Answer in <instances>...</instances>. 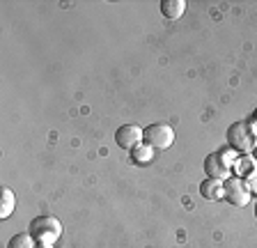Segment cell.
Returning <instances> with one entry per match:
<instances>
[{
    "mask_svg": "<svg viewBox=\"0 0 257 248\" xmlns=\"http://www.w3.org/2000/svg\"><path fill=\"white\" fill-rule=\"evenodd\" d=\"M28 232H30L32 239L37 243H51L53 246L60 239V234H62V223L55 216H37V218L30 221Z\"/></svg>",
    "mask_w": 257,
    "mask_h": 248,
    "instance_id": "6da1fadb",
    "label": "cell"
},
{
    "mask_svg": "<svg viewBox=\"0 0 257 248\" xmlns=\"http://www.w3.org/2000/svg\"><path fill=\"white\" fill-rule=\"evenodd\" d=\"M227 143L236 152H252L257 147V131L250 122H234L227 129Z\"/></svg>",
    "mask_w": 257,
    "mask_h": 248,
    "instance_id": "7a4b0ae2",
    "label": "cell"
},
{
    "mask_svg": "<svg viewBox=\"0 0 257 248\" xmlns=\"http://www.w3.org/2000/svg\"><path fill=\"white\" fill-rule=\"evenodd\" d=\"M143 143H147V145L154 147V150H168V147L175 143V131H172L170 124L154 122L145 129Z\"/></svg>",
    "mask_w": 257,
    "mask_h": 248,
    "instance_id": "3957f363",
    "label": "cell"
},
{
    "mask_svg": "<svg viewBox=\"0 0 257 248\" xmlns=\"http://www.w3.org/2000/svg\"><path fill=\"white\" fill-rule=\"evenodd\" d=\"M250 189H248L246 179L230 177L223 182V198L230 202L232 207H246L250 202Z\"/></svg>",
    "mask_w": 257,
    "mask_h": 248,
    "instance_id": "277c9868",
    "label": "cell"
},
{
    "mask_svg": "<svg viewBox=\"0 0 257 248\" xmlns=\"http://www.w3.org/2000/svg\"><path fill=\"white\" fill-rule=\"evenodd\" d=\"M143 136H145V129H140L138 124H122L117 131H115V143L117 147L122 150H134L143 143Z\"/></svg>",
    "mask_w": 257,
    "mask_h": 248,
    "instance_id": "5b68a950",
    "label": "cell"
},
{
    "mask_svg": "<svg viewBox=\"0 0 257 248\" xmlns=\"http://www.w3.org/2000/svg\"><path fill=\"white\" fill-rule=\"evenodd\" d=\"M204 173L209 175L211 179H220V182H225V179H230V161L223 157V154H209L207 159H204Z\"/></svg>",
    "mask_w": 257,
    "mask_h": 248,
    "instance_id": "8992f818",
    "label": "cell"
},
{
    "mask_svg": "<svg viewBox=\"0 0 257 248\" xmlns=\"http://www.w3.org/2000/svg\"><path fill=\"white\" fill-rule=\"evenodd\" d=\"M186 12V0H161V14L170 21L179 19Z\"/></svg>",
    "mask_w": 257,
    "mask_h": 248,
    "instance_id": "52a82bcc",
    "label": "cell"
},
{
    "mask_svg": "<svg viewBox=\"0 0 257 248\" xmlns=\"http://www.w3.org/2000/svg\"><path fill=\"white\" fill-rule=\"evenodd\" d=\"M200 195L207 200H220L223 198V182H220V179L207 177L202 184H200Z\"/></svg>",
    "mask_w": 257,
    "mask_h": 248,
    "instance_id": "ba28073f",
    "label": "cell"
},
{
    "mask_svg": "<svg viewBox=\"0 0 257 248\" xmlns=\"http://www.w3.org/2000/svg\"><path fill=\"white\" fill-rule=\"evenodd\" d=\"M14 207H16L14 191L3 186V189H0V218H10V216L14 214Z\"/></svg>",
    "mask_w": 257,
    "mask_h": 248,
    "instance_id": "9c48e42d",
    "label": "cell"
},
{
    "mask_svg": "<svg viewBox=\"0 0 257 248\" xmlns=\"http://www.w3.org/2000/svg\"><path fill=\"white\" fill-rule=\"evenodd\" d=\"M7 248H37V241L32 239L30 232H19L7 241Z\"/></svg>",
    "mask_w": 257,
    "mask_h": 248,
    "instance_id": "30bf717a",
    "label": "cell"
},
{
    "mask_svg": "<svg viewBox=\"0 0 257 248\" xmlns=\"http://www.w3.org/2000/svg\"><path fill=\"white\" fill-rule=\"evenodd\" d=\"M131 159H134L136 163H150L152 159H154V147H150L147 143H140L138 147L131 150Z\"/></svg>",
    "mask_w": 257,
    "mask_h": 248,
    "instance_id": "8fae6325",
    "label": "cell"
},
{
    "mask_svg": "<svg viewBox=\"0 0 257 248\" xmlns=\"http://www.w3.org/2000/svg\"><path fill=\"white\" fill-rule=\"evenodd\" d=\"M246 184H248V189H250V193H257V173L252 175V177L248 179Z\"/></svg>",
    "mask_w": 257,
    "mask_h": 248,
    "instance_id": "7c38bea8",
    "label": "cell"
},
{
    "mask_svg": "<svg viewBox=\"0 0 257 248\" xmlns=\"http://www.w3.org/2000/svg\"><path fill=\"white\" fill-rule=\"evenodd\" d=\"M37 248H53L51 243H37Z\"/></svg>",
    "mask_w": 257,
    "mask_h": 248,
    "instance_id": "4fadbf2b",
    "label": "cell"
},
{
    "mask_svg": "<svg viewBox=\"0 0 257 248\" xmlns=\"http://www.w3.org/2000/svg\"><path fill=\"white\" fill-rule=\"evenodd\" d=\"M252 119H255V122H257V108H255V113H252Z\"/></svg>",
    "mask_w": 257,
    "mask_h": 248,
    "instance_id": "5bb4252c",
    "label": "cell"
},
{
    "mask_svg": "<svg viewBox=\"0 0 257 248\" xmlns=\"http://www.w3.org/2000/svg\"><path fill=\"white\" fill-rule=\"evenodd\" d=\"M255 218H257V202H255Z\"/></svg>",
    "mask_w": 257,
    "mask_h": 248,
    "instance_id": "9a60e30c",
    "label": "cell"
}]
</instances>
